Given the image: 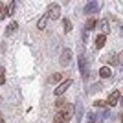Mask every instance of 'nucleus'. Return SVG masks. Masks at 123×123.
Listing matches in <instances>:
<instances>
[{
  "label": "nucleus",
  "mask_w": 123,
  "mask_h": 123,
  "mask_svg": "<svg viewBox=\"0 0 123 123\" xmlns=\"http://www.w3.org/2000/svg\"><path fill=\"white\" fill-rule=\"evenodd\" d=\"M72 110H74V108L68 105L66 110L57 112V114H55V118H53V123H68V121H70V118H72Z\"/></svg>",
  "instance_id": "1"
},
{
  "label": "nucleus",
  "mask_w": 123,
  "mask_h": 123,
  "mask_svg": "<svg viewBox=\"0 0 123 123\" xmlns=\"http://www.w3.org/2000/svg\"><path fill=\"white\" fill-rule=\"evenodd\" d=\"M59 15H61V6H59V4H50L46 17H48V18H51V20H57Z\"/></svg>",
  "instance_id": "2"
},
{
  "label": "nucleus",
  "mask_w": 123,
  "mask_h": 123,
  "mask_svg": "<svg viewBox=\"0 0 123 123\" xmlns=\"http://www.w3.org/2000/svg\"><path fill=\"white\" fill-rule=\"evenodd\" d=\"M70 86H72V79H66V81H62L61 85L55 88V96H62V94L66 92Z\"/></svg>",
  "instance_id": "3"
},
{
  "label": "nucleus",
  "mask_w": 123,
  "mask_h": 123,
  "mask_svg": "<svg viewBox=\"0 0 123 123\" xmlns=\"http://www.w3.org/2000/svg\"><path fill=\"white\" fill-rule=\"evenodd\" d=\"M70 61H72V51L68 50H62V53H61V59H59V62H61L62 66H68L70 64Z\"/></svg>",
  "instance_id": "4"
},
{
  "label": "nucleus",
  "mask_w": 123,
  "mask_h": 123,
  "mask_svg": "<svg viewBox=\"0 0 123 123\" xmlns=\"http://www.w3.org/2000/svg\"><path fill=\"white\" fill-rule=\"evenodd\" d=\"M79 70H81L83 79H88V62L85 57H79Z\"/></svg>",
  "instance_id": "5"
},
{
  "label": "nucleus",
  "mask_w": 123,
  "mask_h": 123,
  "mask_svg": "<svg viewBox=\"0 0 123 123\" xmlns=\"http://www.w3.org/2000/svg\"><path fill=\"white\" fill-rule=\"evenodd\" d=\"M119 96H121V94H119V90H114V92L110 94V96H108V101H107V105H108V107H114V105H118V101H119Z\"/></svg>",
  "instance_id": "6"
},
{
  "label": "nucleus",
  "mask_w": 123,
  "mask_h": 123,
  "mask_svg": "<svg viewBox=\"0 0 123 123\" xmlns=\"http://www.w3.org/2000/svg\"><path fill=\"white\" fill-rule=\"evenodd\" d=\"M98 9H99V4H98V2H88V4L85 6V13H86V15H94Z\"/></svg>",
  "instance_id": "7"
},
{
  "label": "nucleus",
  "mask_w": 123,
  "mask_h": 123,
  "mask_svg": "<svg viewBox=\"0 0 123 123\" xmlns=\"http://www.w3.org/2000/svg\"><path fill=\"white\" fill-rule=\"evenodd\" d=\"M55 108L59 110V112L66 110V108H68V103H66V99H57V101H55Z\"/></svg>",
  "instance_id": "8"
},
{
  "label": "nucleus",
  "mask_w": 123,
  "mask_h": 123,
  "mask_svg": "<svg viewBox=\"0 0 123 123\" xmlns=\"http://www.w3.org/2000/svg\"><path fill=\"white\" fill-rule=\"evenodd\" d=\"M96 26H98V20L90 17V18H88V20H86V24H85V31H90V30H94Z\"/></svg>",
  "instance_id": "9"
},
{
  "label": "nucleus",
  "mask_w": 123,
  "mask_h": 123,
  "mask_svg": "<svg viewBox=\"0 0 123 123\" xmlns=\"http://www.w3.org/2000/svg\"><path fill=\"white\" fill-rule=\"evenodd\" d=\"M99 75H101L103 79H108V77L112 75V70H110V68H108V66H103L101 70H99Z\"/></svg>",
  "instance_id": "10"
},
{
  "label": "nucleus",
  "mask_w": 123,
  "mask_h": 123,
  "mask_svg": "<svg viewBox=\"0 0 123 123\" xmlns=\"http://www.w3.org/2000/svg\"><path fill=\"white\" fill-rule=\"evenodd\" d=\"M105 42H107V35H103V33H101V35L96 37V46H98V48H103V46H105Z\"/></svg>",
  "instance_id": "11"
},
{
  "label": "nucleus",
  "mask_w": 123,
  "mask_h": 123,
  "mask_svg": "<svg viewBox=\"0 0 123 123\" xmlns=\"http://www.w3.org/2000/svg\"><path fill=\"white\" fill-rule=\"evenodd\" d=\"M107 61L110 62V64H118V55H116V53H108V55H107Z\"/></svg>",
  "instance_id": "12"
},
{
  "label": "nucleus",
  "mask_w": 123,
  "mask_h": 123,
  "mask_svg": "<svg viewBox=\"0 0 123 123\" xmlns=\"http://www.w3.org/2000/svg\"><path fill=\"white\" fill-rule=\"evenodd\" d=\"M99 28L103 30V35H105V33L108 31V20H107V18H103V20L99 22Z\"/></svg>",
  "instance_id": "13"
},
{
  "label": "nucleus",
  "mask_w": 123,
  "mask_h": 123,
  "mask_svg": "<svg viewBox=\"0 0 123 123\" xmlns=\"http://www.w3.org/2000/svg\"><path fill=\"white\" fill-rule=\"evenodd\" d=\"M15 30H17V22H11V24L7 26L6 33H7V35H13V33H15Z\"/></svg>",
  "instance_id": "14"
},
{
  "label": "nucleus",
  "mask_w": 123,
  "mask_h": 123,
  "mask_svg": "<svg viewBox=\"0 0 123 123\" xmlns=\"http://www.w3.org/2000/svg\"><path fill=\"white\" fill-rule=\"evenodd\" d=\"M62 28H64V31H72V22L68 20V18H64V20H62Z\"/></svg>",
  "instance_id": "15"
},
{
  "label": "nucleus",
  "mask_w": 123,
  "mask_h": 123,
  "mask_svg": "<svg viewBox=\"0 0 123 123\" xmlns=\"http://www.w3.org/2000/svg\"><path fill=\"white\" fill-rule=\"evenodd\" d=\"M62 79V74H53V75L50 77V83H59Z\"/></svg>",
  "instance_id": "16"
},
{
  "label": "nucleus",
  "mask_w": 123,
  "mask_h": 123,
  "mask_svg": "<svg viewBox=\"0 0 123 123\" xmlns=\"http://www.w3.org/2000/svg\"><path fill=\"white\" fill-rule=\"evenodd\" d=\"M46 20H48V17H42L41 20H39V24H37L39 30H44V28H46Z\"/></svg>",
  "instance_id": "17"
},
{
  "label": "nucleus",
  "mask_w": 123,
  "mask_h": 123,
  "mask_svg": "<svg viewBox=\"0 0 123 123\" xmlns=\"http://www.w3.org/2000/svg\"><path fill=\"white\" fill-rule=\"evenodd\" d=\"M2 85H6V72H4V68H0V86Z\"/></svg>",
  "instance_id": "18"
},
{
  "label": "nucleus",
  "mask_w": 123,
  "mask_h": 123,
  "mask_svg": "<svg viewBox=\"0 0 123 123\" xmlns=\"http://www.w3.org/2000/svg\"><path fill=\"white\" fill-rule=\"evenodd\" d=\"M94 105H96V107H107V101H101V99H98V101H94Z\"/></svg>",
  "instance_id": "19"
},
{
  "label": "nucleus",
  "mask_w": 123,
  "mask_h": 123,
  "mask_svg": "<svg viewBox=\"0 0 123 123\" xmlns=\"http://www.w3.org/2000/svg\"><path fill=\"white\" fill-rule=\"evenodd\" d=\"M75 110H77V116L81 118V114H83V108H81V105H77V108H75ZM79 118H77V119H79Z\"/></svg>",
  "instance_id": "20"
},
{
  "label": "nucleus",
  "mask_w": 123,
  "mask_h": 123,
  "mask_svg": "<svg viewBox=\"0 0 123 123\" xmlns=\"http://www.w3.org/2000/svg\"><path fill=\"white\" fill-rule=\"evenodd\" d=\"M92 88H94V92H98V90H101V88H103V86H101V85H99V83H98V85H94V86H92Z\"/></svg>",
  "instance_id": "21"
},
{
  "label": "nucleus",
  "mask_w": 123,
  "mask_h": 123,
  "mask_svg": "<svg viewBox=\"0 0 123 123\" xmlns=\"http://www.w3.org/2000/svg\"><path fill=\"white\" fill-rule=\"evenodd\" d=\"M2 9H4V4H0V11H2Z\"/></svg>",
  "instance_id": "22"
},
{
  "label": "nucleus",
  "mask_w": 123,
  "mask_h": 123,
  "mask_svg": "<svg viewBox=\"0 0 123 123\" xmlns=\"http://www.w3.org/2000/svg\"><path fill=\"white\" fill-rule=\"evenodd\" d=\"M0 123H4V119H2V118H0Z\"/></svg>",
  "instance_id": "23"
}]
</instances>
